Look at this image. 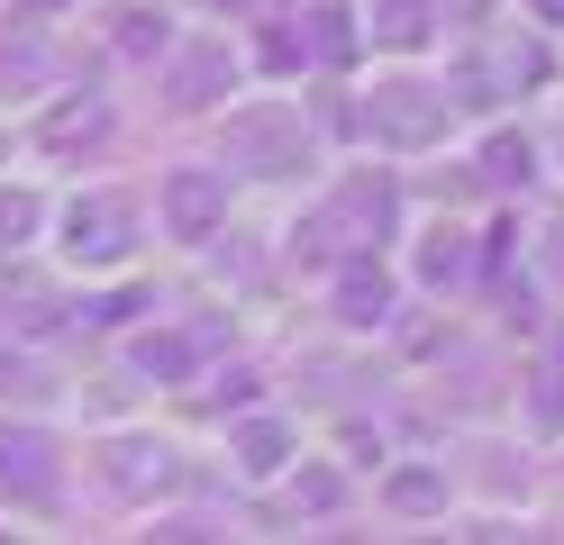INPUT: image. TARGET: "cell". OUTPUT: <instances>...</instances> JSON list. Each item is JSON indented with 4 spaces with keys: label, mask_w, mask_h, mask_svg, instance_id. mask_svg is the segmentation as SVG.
Returning <instances> with one entry per match:
<instances>
[{
    "label": "cell",
    "mask_w": 564,
    "mask_h": 545,
    "mask_svg": "<svg viewBox=\"0 0 564 545\" xmlns=\"http://www.w3.org/2000/svg\"><path fill=\"white\" fill-rule=\"evenodd\" d=\"M446 500V472H401L392 482V509H437Z\"/></svg>",
    "instance_id": "5b68a950"
},
{
    "label": "cell",
    "mask_w": 564,
    "mask_h": 545,
    "mask_svg": "<svg viewBox=\"0 0 564 545\" xmlns=\"http://www.w3.org/2000/svg\"><path fill=\"white\" fill-rule=\"evenodd\" d=\"M446 91H429V83H373V100H365V128L382 137V145H429V137H446Z\"/></svg>",
    "instance_id": "6da1fadb"
},
{
    "label": "cell",
    "mask_w": 564,
    "mask_h": 545,
    "mask_svg": "<svg viewBox=\"0 0 564 545\" xmlns=\"http://www.w3.org/2000/svg\"><path fill=\"white\" fill-rule=\"evenodd\" d=\"M74 254H91V264H119V254H128V200H91V209H74Z\"/></svg>",
    "instance_id": "3957f363"
},
{
    "label": "cell",
    "mask_w": 564,
    "mask_h": 545,
    "mask_svg": "<svg viewBox=\"0 0 564 545\" xmlns=\"http://www.w3.org/2000/svg\"><path fill=\"white\" fill-rule=\"evenodd\" d=\"M164 209H173V228H183V237H209V218H219L228 209V173H173L164 182Z\"/></svg>",
    "instance_id": "7a4b0ae2"
},
{
    "label": "cell",
    "mask_w": 564,
    "mask_h": 545,
    "mask_svg": "<svg viewBox=\"0 0 564 545\" xmlns=\"http://www.w3.org/2000/svg\"><path fill=\"white\" fill-rule=\"evenodd\" d=\"M455 273H465V246H455V228H437L429 237V282H455Z\"/></svg>",
    "instance_id": "8992f818"
},
{
    "label": "cell",
    "mask_w": 564,
    "mask_h": 545,
    "mask_svg": "<svg viewBox=\"0 0 564 545\" xmlns=\"http://www.w3.org/2000/svg\"><path fill=\"white\" fill-rule=\"evenodd\" d=\"M337 318L346 327H382V318H392V282H382V273H346L337 282Z\"/></svg>",
    "instance_id": "277c9868"
},
{
    "label": "cell",
    "mask_w": 564,
    "mask_h": 545,
    "mask_svg": "<svg viewBox=\"0 0 564 545\" xmlns=\"http://www.w3.org/2000/svg\"><path fill=\"white\" fill-rule=\"evenodd\" d=\"M273 464H282V436L256 427V436H246V472H273Z\"/></svg>",
    "instance_id": "52a82bcc"
},
{
    "label": "cell",
    "mask_w": 564,
    "mask_h": 545,
    "mask_svg": "<svg viewBox=\"0 0 564 545\" xmlns=\"http://www.w3.org/2000/svg\"><path fill=\"white\" fill-rule=\"evenodd\" d=\"M546 19H564V0H546Z\"/></svg>",
    "instance_id": "ba28073f"
}]
</instances>
